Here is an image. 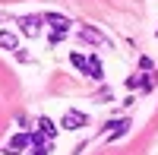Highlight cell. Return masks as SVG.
Returning a JSON list of instances; mask_svg holds the SVG:
<instances>
[{
  "mask_svg": "<svg viewBox=\"0 0 158 155\" xmlns=\"http://www.w3.org/2000/svg\"><path fill=\"white\" fill-rule=\"evenodd\" d=\"M85 124H89V117H85L82 111H67V114H63V120H60L63 130H82Z\"/></svg>",
  "mask_w": 158,
  "mask_h": 155,
  "instance_id": "1",
  "label": "cell"
},
{
  "mask_svg": "<svg viewBox=\"0 0 158 155\" xmlns=\"http://www.w3.org/2000/svg\"><path fill=\"white\" fill-rule=\"evenodd\" d=\"M41 22H44L41 16H22V19H19V32H22L25 38H35L38 32H41Z\"/></svg>",
  "mask_w": 158,
  "mask_h": 155,
  "instance_id": "2",
  "label": "cell"
},
{
  "mask_svg": "<svg viewBox=\"0 0 158 155\" xmlns=\"http://www.w3.org/2000/svg\"><path fill=\"white\" fill-rule=\"evenodd\" d=\"M32 146V133H16L10 139V146H6V155H19V152H25Z\"/></svg>",
  "mask_w": 158,
  "mask_h": 155,
  "instance_id": "3",
  "label": "cell"
},
{
  "mask_svg": "<svg viewBox=\"0 0 158 155\" xmlns=\"http://www.w3.org/2000/svg\"><path fill=\"white\" fill-rule=\"evenodd\" d=\"M41 19L51 22V29H54V32H70V19H67V16H60V13H44Z\"/></svg>",
  "mask_w": 158,
  "mask_h": 155,
  "instance_id": "4",
  "label": "cell"
},
{
  "mask_svg": "<svg viewBox=\"0 0 158 155\" xmlns=\"http://www.w3.org/2000/svg\"><path fill=\"white\" fill-rule=\"evenodd\" d=\"M79 38H82V41H89V44H104V35L95 32L92 25H82V29H79Z\"/></svg>",
  "mask_w": 158,
  "mask_h": 155,
  "instance_id": "5",
  "label": "cell"
},
{
  "mask_svg": "<svg viewBox=\"0 0 158 155\" xmlns=\"http://www.w3.org/2000/svg\"><path fill=\"white\" fill-rule=\"evenodd\" d=\"M130 130V120H111L108 124V139H120Z\"/></svg>",
  "mask_w": 158,
  "mask_h": 155,
  "instance_id": "6",
  "label": "cell"
},
{
  "mask_svg": "<svg viewBox=\"0 0 158 155\" xmlns=\"http://www.w3.org/2000/svg\"><path fill=\"white\" fill-rule=\"evenodd\" d=\"M85 73H89V79H101V76H104V67H101V60H98L95 54L89 57V63H85Z\"/></svg>",
  "mask_w": 158,
  "mask_h": 155,
  "instance_id": "7",
  "label": "cell"
},
{
  "mask_svg": "<svg viewBox=\"0 0 158 155\" xmlns=\"http://www.w3.org/2000/svg\"><path fill=\"white\" fill-rule=\"evenodd\" d=\"M32 155H48V136H41V133H32Z\"/></svg>",
  "mask_w": 158,
  "mask_h": 155,
  "instance_id": "8",
  "label": "cell"
},
{
  "mask_svg": "<svg viewBox=\"0 0 158 155\" xmlns=\"http://www.w3.org/2000/svg\"><path fill=\"white\" fill-rule=\"evenodd\" d=\"M38 133H41V136H48V139H54V136H57L54 120H51V117H38Z\"/></svg>",
  "mask_w": 158,
  "mask_h": 155,
  "instance_id": "9",
  "label": "cell"
},
{
  "mask_svg": "<svg viewBox=\"0 0 158 155\" xmlns=\"http://www.w3.org/2000/svg\"><path fill=\"white\" fill-rule=\"evenodd\" d=\"M0 48H3V51H16V48H19V38L3 29V32H0Z\"/></svg>",
  "mask_w": 158,
  "mask_h": 155,
  "instance_id": "10",
  "label": "cell"
},
{
  "mask_svg": "<svg viewBox=\"0 0 158 155\" xmlns=\"http://www.w3.org/2000/svg\"><path fill=\"white\" fill-rule=\"evenodd\" d=\"M70 63H73L76 70H82V73H85V63H89V57H85V54H79V51H73V54H70Z\"/></svg>",
  "mask_w": 158,
  "mask_h": 155,
  "instance_id": "11",
  "label": "cell"
},
{
  "mask_svg": "<svg viewBox=\"0 0 158 155\" xmlns=\"http://www.w3.org/2000/svg\"><path fill=\"white\" fill-rule=\"evenodd\" d=\"M142 89H152L155 86V73H142V82H139Z\"/></svg>",
  "mask_w": 158,
  "mask_h": 155,
  "instance_id": "12",
  "label": "cell"
},
{
  "mask_svg": "<svg viewBox=\"0 0 158 155\" xmlns=\"http://www.w3.org/2000/svg\"><path fill=\"white\" fill-rule=\"evenodd\" d=\"M63 38H67V32H54V29H51V38H48V41H51V44H60Z\"/></svg>",
  "mask_w": 158,
  "mask_h": 155,
  "instance_id": "13",
  "label": "cell"
},
{
  "mask_svg": "<svg viewBox=\"0 0 158 155\" xmlns=\"http://www.w3.org/2000/svg\"><path fill=\"white\" fill-rule=\"evenodd\" d=\"M139 82H142V76H130V79H127L130 89H139Z\"/></svg>",
  "mask_w": 158,
  "mask_h": 155,
  "instance_id": "14",
  "label": "cell"
},
{
  "mask_svg": "<svg viewBox=\"0 0 158 155\" xmlns=\"http://www.w3.org/2000/svg\"><path fill=\"white\" fill-rule=\"evenodd\" d=\"M16 60H19V63H29L32 57H29V54H25V51H19V48H16Z\"/></svg>",
  "mask_w": 158,
  "mask_h": 155,
  "instance_id": "15",
  "label": "cell"
}]
</instances>
